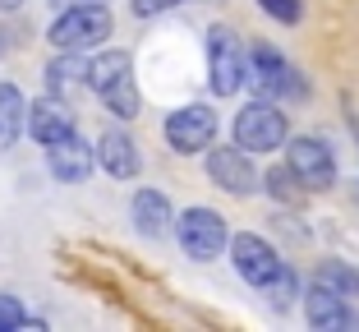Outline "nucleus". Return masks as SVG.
<instances>
[{
	"label": "nucleus",
	"instance_id": "nucleus-1",
	"mask_svg": "<svg viewBox=\"0 0 359 332\" xmlns=\"http://www.w3.org/2000/svg\"><path fill=\"white\" fill-rule=\"evenodd\" d=\"M106 37H111L106 5H74L51 23V46H60V51H88V46H102Z\"/></svg>",
	"mask_w": 359,
	"mask_h": 332
},
{
	"label": "nucleus",
	"instance_id": "nucleus-2",
	"mask_svg": "<svg viewBox=\"0 0 359 332\" xmlns=\"http://www.w3.org/2000/svg\"><path fill=\"white\" fill-rule=\"evenodd\" d=\"M285 166H290V175L299 180L304 194H323L337 185V157L323 139H295L285 148Z\"/></svg>",
	"mask_w": 359,
	"mask_h": 332
},
{
	"label": "nucleus",
	"instance_id": "nucleus-3",
	"mask_svg": "<svg viewBox=\"0 0 359 332\" xmlns=\"http://www.w3.org/2000/svg\"><path fill=\"white\" fill-rule=\"evenodd\" d=\"M208 60H212V93L217 97L240 93V84L249 79V55H244L240 37H235L231 28L208 32Z\"/></svg>",
	"mask_w": 359,
	"mask_h": 332
},
{
	"label": "nucleus",
	"instance_id": "nucleus-4",
	"mask_svg": "<svg viewBox=\"0 0 359 332\" xmlns=\"http://www.w3.org/2000/svg\"><path fill=\"white\" fill-rule=\"evenodd\" d=\"M235 143L244 152H276L285 143V116L272 102H249L235 116Z\"/></svg>",
	"mask_w": 359,
	"mask_h": 332
},
{
	"label": "nucleus",
	"instance_id": "nucleus-5",
	"mask_svg": "<svg viewBox=\"0 0 359 332\" xmlns=\"http://www.w3.org/2000/svg\"><path fill=\"white\" fill-rule=\"evenodd\" d=\"M175 236H180V245H184L189 258L208 263V258H217L226 249V217L217 208H189L175 222Z\"/></svg>",
	"mask_w": 359,
	"mask_h": 332
},
{
	"label": "nucleus",
	"instance_id": "nucleus-6",
	"mask_svg": "<svg viewBox=\"0 0 359 332\" xmlns=\"http://www.w3.org/2000/svg\"><path fill=\"white\" fill-rule=\"evenodd\" d=\"M244 84H254L263 97H304V79L295 74V65L285 60V55H276L272 46H258L254 55H249V79Z\"/></svg>",
	"mask_w": 359,
	"mask_h": 332
},
{
	"label": "nucleus",
	"instance_id": "nucleus-7",
	"mask_svg": "<svg viewBox=\"0 0 359 332\" xmlns=\"http://www.w3.org/2000/svg\"><path fill=\"white\" fill-rule=\"evenodd\" d=\"M212 139H217V111L212 107H180L166 116V143L184 157L212 148Z\"/></svg>",
	"mask_w": 359,
	"mask_h": 332
},
{
	"label": "nucleus",
	"instance_id": "nucleus-8",
	"mask_svg": "<svg viewBox=\"0 0 359 332\" xmlns=\"http://www.w3.org/2000/svg\"><path fill=\"white\" fill-rule=\"evenodd\" d=\"M208 175L217 185H222L226 194H254L258 190V171H254V161H249V152L235 143V148H212L208 152Z\"/></svg>",
	"mask_w": 359,
	"mask_h": 332
},
{
	"label": "nucleus",
	"instance_id": "nucleus-9",
	"mask_svg": "<svg viewBox=\"0 0 359 332\" xmlns=\"http://www.w3.org/2000/svg\"><path fill=\"white\" fill-rule=\"evenodd\" d=\"M231 263H235V272H240L244 281H254V286H263L267 277L276 272V249L267 245L263 236H249V231H240V236L231 240Z\"/></svg>",
	"mask_w": 359,
	"mask_h": 332
},
{
	"label": "nucleus",
	"instance_id": "nucleus-10",
	"mask_svg": "<svg viewBox=\"0 0 359 332\" xmlns=\"http://www.w3.org/2000/svg\"><path fill=\"white\" fill-rule=\"evenodd\" d=\"M46 161H51L55 180H69V185H79V180H88V175H93V148H88V143L79 139L74 129H69L65 139L46 143Z\"/></svg>",
	"mask_w": 359,
	"mask_h": 332
},
{
	"label": "nucleus",
	"instance_id": "nucleus-11",
	"mask_svg": "<svg viewBox=\"0 0 359 332\" xmlns=\"http://www.w3.org/2000/svg\"><path fill=\"white\" fill-rule=\"evenodd\" d=\"M97 161H102V166L116 175V180H134L138 166H143V157H138V143L129 139L125 129H106L102 143H97Z\"/></svg>",
	"mask_w": 359,
	"mask_h": 332
},
{
	"label": "nucleus",
	"instance_id": "nucleus-12",
	"mask_svg": "<svg viewBox=\"0 0 359 332\" xmlns=\"http://www.w3.org/2000/svg\"><path fill=\"white\" fill-rule=\"evenodd\" d=\"M28 134L37 143H55V139H65V134H69V129H74V120H69V111H65V102L60 97H42V102H32L28 107Z\"/></svg>",
	"mask_w": 359,
	"mask_h": 332
},
{
	"label": "nucleus",
	"instance_id": "nucleus-13",
	"mask_svg": "<svg viewBox=\"0 0 359 332\" xmlns=\"http://www.w3.org/2000/svg\"><path fill=\"white\" fill-rule=\"evenodd\" d=\"M304 319L313 323V328H323V332H337V328L350 323V310H346V300H341L337 291H327L323 281H318V286L304 291Z\"/></svg>",
	"mask_w": 359,
	"mask_h": 332
},
{
	"label": "nucleus",
	"instance_id": "nucleus-14",
	"mask_svg": "<svg viewBox=\"0 0 359 332\" xmlns=\"http://www.w3.org/2000/svg\"><path fill=\"white\" fill-rule=\"evenodd\" d=\"M134 222L143 236H166V226L175 222V213H170V199L161 190H138L134 194Z\"/></svg>",
	"mask_w": 359,
	"mask_h": 332
},
{
	"label": "nucleus",
	"instance_id": "nucleus-15",
	"mask_svg": "<svg viewBox=\"0 0 359 332\" xmlns=\"http://www.w3.org/2000/svg\"><path fill=\"white\" fill-rule=\"evenodd\" d=\"M23 116H28V107H23V93H19L14 84H0V148H10V143L19 139Z\"/></svg>",
	"mask_w": 359,
	"mask_h": 332
},
{
	"label": "nucleus",
	"instance_id": "nucleus-16",
	"mask_svg": "<svg viewBox=\"0 0 359 332\" xmlns=\"http://www.w3.org/2000/svg\"><path fill=\"white\" fill-rule=\"evenodd\" d=\"M134 65H129V51H102V55H93L88 60V74H83V84L93 88V93H102L106 84H116L120 74H129Z\"/></svg>",
	"mask_w": 359,
	"mask_h": 332
},
{
	"label": "nucleus",
	"instance_id": "nucleus-17",
	"mask_svg": "<svg viewBox=\"0 0 359 332\" xmlns=\"http://www.w3.org/2000/svg\"><path fill=\"white\" fill-rule=\"evenodd\" d=\"M83 74H88V60H79V51H65L60 60L46 65V84H51L55 97L69 93V88H79V84H83Z\"/></svg>",
	"mask_w": 359,
	"mask_h": 332
},
{
	"label": "nucleus",
	"instance_id": "nucleus-18",
	"mask_svg": "<svg viewBox=\"0 0 359 332\" xmlns=\"http://www.w3.org/2000/svg\"><path fill=\"white\" fill-rule=\"evenodd\" d=\"M97 97H102V102H106L111 111H116L120 120H134V116H138V88H134V69H129V74H120L116 84H106Z\"/></svg>",
	"mask_w": 359,
	"mask_h": 332
},
{
	"label": "nucleus",
	"instance_id": "nucleus-19",
	"mask_svg": "<svg viewBox=\"0 0 359 332\" xmlns=\"http://www.w3.org/2000/svg\"><path fill=\"white\" fill-rule=\"evenodd\" d=\"M318 281H323L327 291H337L341 300L359 296V272H355V268H346V263H323V268H318Z\"/></svg>",
	"mask_w": 359,
	"mask_h": 332
},
{
	"label": "nucleus",
	"instance_id": "nucleus-20",
	"mask_svg": "<svg viewBox=\"0 0 359 332\" xmlns=\"http://www.w3.org/2000/svg\"><path fill=\"white\" fill-rule=\"evenodd\" d=\"M263 296H267V305H272V310H285V305L295 300V272L285 268V263H276V272L263 281Z\"/></svg>",
	"mask_w": 359,
	"mask_h": 332
},
{
	"label": "nucleus",
	"instance_id": "nucleus-21",
	"mask_svg": "<svg viewBox=\"0 0 359 332\" xmlns=\"http://www.w3.org/2000/svg\"><path fill=\"white\" fill-rule=\"evenodd\" d=\"M258 10H263L267 19H276V23H299L304 5H299V0H258Z\"/></svg>",
	"mask_w": 359,
	"mask_h": 332
},
{
	"label": "nucleus",
	"instance_id": "nucleus-22",
	"mask_svg": "<svg viewBox=\"0 0 359 332\" xmlns=\"http://www.w3.org/2000/svg\"><path fill=\"white\" fill-rule=\"evenodd\" d=\"M28 323V314H23V305L14 300V296H0V332H10V328H23Z\"/></svg>",
	"mask_w": 359,
	"mask_h": 332
},
{
	"label": "nucleus",
	"instance_id": "nucleus-23",
	"mask_svg": "<svg viewBox=\"0 0 359 332\" xmlns=\"http://www.w3.org/2000/svg\"><path fill=\"white\" fill-rule=\"evenodd\" d=\"M290 180H295V175H290V166H272V171H267V190H272V194H285V199H299V194L290 190Z\"/></svg>",
	"mask_w": 359,
	"mask_h": 332
},
{
	"label": "nucleus",
	"instance_id": "nucleus-24",
	"mask_svg": "<svg viewBox=\"0 0 359 332\" xmlns=\"http://www.w3.org/2000/svg\"><path fill=\"white\" fill-rule=\"evenodd\" d=\"M180 0H134V14L138 19H152V14H166V10H175Z\"/></svg>",
	"mask_w": 359,
	"mask_h": 332
},
{
	"label": "nucleus",
	"instance_id": "nucleus-25",
	"mask_svg": "<svg viewBox=\"0 0 359 332\" xmlns=\"http://www.w3.org/2000/svg\"><path fill=\"white\" fill-rule=\"evenodd\" d=\"M19 5H23V0H0V14H5V10H19Z\"/></svg>",
	"mask_w": 359,
	"mask_h": 332
}]
</instances>
